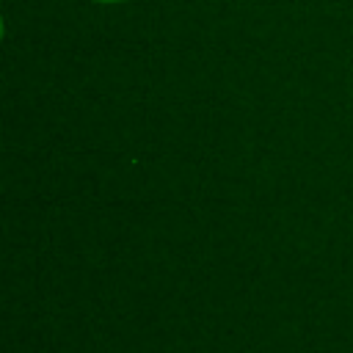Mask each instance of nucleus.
I'll list each match as a JSON object with an SVG mask.
<instances>
[{
  "label": "nucleus",
  "mask_w": 353,
  "mask_h": 353,
  "mask_svg": "<svg viewBox=\"0 0 353 353\" xmlns=\"http://www.w3.org/2000/svg\"><path fill=\"white\" fill-rule=\"evenodd\" d=\"M91 3H102V6H113V3H124V0H91Z\"/></svg>",
  "instance_id": "f257e3e1"
}]
</instances>
